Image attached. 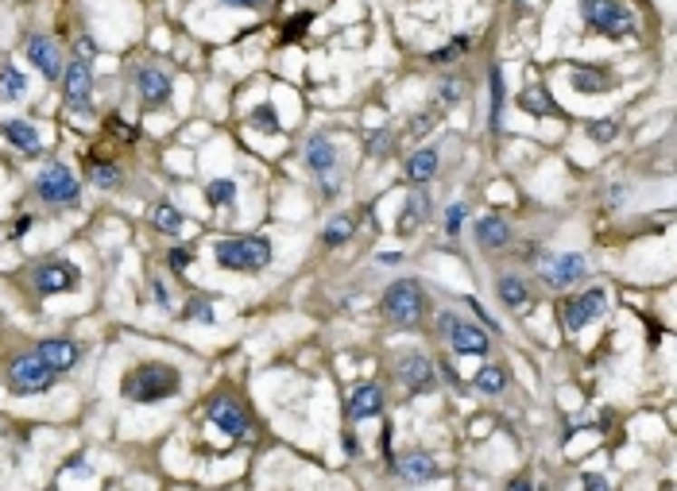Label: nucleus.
I'll return each mask as SVG.
<instances>
[{
	"mask_svg": "<svg viewBox=\"0 0 677 491\" xmlns=\"http://www.w3.org/2000/svg\"><path fill=\"white\" fill-rule=\"evenodd\" d=\"M353 228H356V225H353V217H344V213H341V217H334V221L325 225L322 244H325V248H341V244L353 236Z\"/></svg>",
	"mask_w": 677,
	"mask_h": 491,
	"instance_id": "30",
	"label": "nucleus"
},
{
	"mask_svg": "<svg viewBox=\"0 0 677 491\" xmlns=\"http://www.w3.org/2000/svg\"><path fill=\"white\" fill-rule=\"evenodd\" d=\"M399 383L407 387L411 395H426V391H434L438 387V368L430 364V360L422 352H407V356H399Z\"/></svg>",
	"mask_w": 677,
	"mask_h": 491,
	"instance_id": "12",
	"label": "nucleus"
},
{
	"mask_svg": "<svg viewBox=\"0 0 677 491\" xmlns=\"http://www.w3.org/2000/svg\"><path fill=\"white\" fill-rule=\"evenodd\" d=\"M182 317H186V322H213V306H209V302L206 298H194V302H186V310H182Z\"/></svg>",
	"mask_w": 677,
	"mask_h": 491,
	"instance_id": "37",
	"label": "nucleus"
},
{
	"mask_svg": "<svg viewBox=\"0 0 677 491\" xmlns=\"http://www.w3.org/2000/svg\"><path fill=\"white\" fill-rule=\"evenodd\" d=\"M499 298H503V306L523 310L527 302H530V286H527V279H518V275H503V279H499Z\"/></svg>",
	"mask_w": 677,
	"mask_h": 491,
	"instance_id": "26",
	"label": "nucleus"
},
{
	"mask_svg": "<svg viewBox=\"0 0 677 491\" xmlns=\"http://www.w3.org/2000/svg\"><path fill=\"white\" fill-rule=\"evenodd\" d=\"M27 59H32V66L47 82H59L63 78V54H59V47H54L47 35H32V39H27Z\"/></svg>",
	"mask_w": 677,
	"mask_h": 491,
	"instance_id": "15",
	"label": "nucleus"
},
{
	"mask_svg": "<svg viewBox=\"0 0 677 491\" xmlns=\"http://www.w3.org/2000/svg\"><path fill=\"white\" fill-rule=\"evenodd\" d=\"M438 329H441V337L453 344V352H460V356H484L488 349H492V341H488L484 329L465 322V317H457V313H441Z\"/></svg>",
	"mask_w": 677,
	"mask_h": 491,
	"instance_id": "6",
	"label": "nucleus"
},
{
	"mask_svg": "<svg viewBox=\"0 0 677 491\" xmlns=\"http://www.w3.org/2000/svg\"><path fill=\"white\" fill-rule=\"evenodd\" d=\"M93 54H97V43L82 35V39H78V59H85V63H90V59H93Z\"/></svg>",
	"mask_w": 677,
	"mask_h": 491,
	"instance_id": "42",
	"label": "nucleus"
},
{
	"mask_svg": "<svg viewBox=\"0 0 677 491\" xmlns=\"http://www.w3.org/2000/svg\"><path fill=\"white\" fill-rule=\"evenodd\" d=\"M581 16L588 27H596L608 39H624L635 32V12L619 0H581Z\"/></svg>",
	"mask_w": 677,
	"mask_h": 491,
	"instance_id": "4",
	"label": "nucleus"
},
{
	"mask_svg": "<svg viewBox=\"0 0 677 491\" xmlns=\"http://www.w3.org/2000/svg\"><path fill=\"white\" fill-rule=\"evenodd\" d=\"M24 97V74L16 66H0V101H20Z\"/></svg>",
	"mask_w": 677,
	"mask_h": 491,
	"instance_id": "31",
	"label": "nucleus"
},
{
	"mask_svg": "<svg viewBox=\"0 0 677 491\" xmlns=\"http://www.w3.org/2000/svg\"><path fill=\"white\" fill-rule=\"evenodd\" d=\"M209 422L218 426L221 433H228V438H237V441L252 433V418H248V410H244L237 399H228V395H221V399H213V402H209Z\"/></svg>",
	"mask_w": 677,
	"mask_h": 491,
	"instance_id": "13",
	"label": "nucleus"
},
{
	"mask_svg": "<svg viewBox=\"0 0 677 491\" xmlns=\"http://www.w3.org/2000/svg\"><path fill=\"white\" fill-rule=\"evenodd\" d=\"M619 136V120H608V117H604V120H593V124H588V140H596V143H612Z\"/></svg>",
	"mask_w": 677,
	"mask_h": 491,
	"instance_id": "35",
	"label": "nucleus"
},
{
	"mask_svg": "<svg viewBox=\"0 0 677 491\" xmlns=\"http://www.w3.org/2000/svg\"><path fill=\"white\" fill-rule=\"evenodd\" d=\"M63 101H66V109H74V112H90L93 109V70H90L85 59H74L66 66Z\"/></svg>",
	"mask_w": 677,
	"mask_h": 491,
	"instance_id": "9",
	"label": "nucleus"
},
{
	"mask_svg": "<svg viewBox=\"0 0 677 491\" xmlns=\"http://www.w3.org/2000/svg\"><path fill=\"white\" fill-rule=\"evenodd\" d=\"M136 90H140V97H143V105H148V109H163L170 101V78L163 74V70H155V66H143L136 74Z\"/></svg>",
	"mask_w": 677,
	"mask_h": 491,
	"instance_id": "16",
	"label": "nucleus"
},
{
	"mask_svg": "<svg viewBox=\"0 0 677 491\" xmlns=\"http://www.w3.org/2000/svg\"><path fill=\"white\" fill-rule=\"evenodd\" d=\"M213 255L228 271H264L271 264V244L264 236H233L213 244Z\"/></svg>",
	"mask_w": 677,
	"mask_h": 491,
	"instance_id": "3",
	"label": "nucleus"
},
{
	"mask_svg": "<svg viewBox=\"0 0 677 491\" xmlns=\"http://www.w3.org/2000/svg\"><path fill=\"white\" fill-rule=\"evenodd\" d=\"M503 387H508V371H503L499 364H484V368L477 371V391H484V395H499Z\"/></svg>",
	"mask_w": 677,
	"mask_h": 491,
	"instance_id": "29",
	"label": "nucleus"
},
{
	"mask_svg": "<svg viewBox=\"0 0 677 491\" xmlns=\"http://www.w3.org/2000/svg\"><path fill=\"white\" fill-rule=\"evenodd\" d=\"M5 383H8L12 395H43V391H47V387L54 383V371L43 364L39 352H24V356H16V360L8 364Z\"/></svg>",
	"mask_w": 677,
	"mask_h": 491,
	"instance_id": "5",
	"label": "nucleus"
},
{
	"mask_svg": "<svg viewBox=\"0 0 677 491\" xmlns=\"http://www.w3.org/2000/svg\"><path fill=\"white\" fill-rule=\"evenodd\" d=\"M90 178H93V186H101V190H112V186L121 182V170L109 167V163H97V159H90Z\"/></svg>",
	"mask_w": 677,
	"mask_h": 491,
	"instance_id": "34",
	"label": "nucleus"
},
{
	"mask_svg": "<svg viewBox=\"0 0 677 491\" xmlns=\"http://www.w3.org/2000/svg\"><path fill=\"white\" fill-rule=\"evenodd\" d=\"M518 105H523V112H535V117H554L557 112V101H550V93H546L542 85H527V90L518 93Z\"/></svg>",
	"mask_w": 677,
	"mask_h": 491,
	"instance_id": "25",
	"label": "nucleus"
},
{
	"mask_svg": "<svg viewBox=\"0 0 677 491\" xmlns=\"http://www.w3.org/2000/svg\"><path fill=\"white\" fill-rule=\"evenodd\" d=\"M39 360H43V364H47L54 375H63V371H70V368H74L78 364V344L74 341H59V337H51V341H39Z\"/></svg>",
	"mask_w": 677,
	"mask_h": 491,
	"instance_id": "17",
	"label": "nucleus"
},
{
	"mask_svg": "<svg viewBox=\"0 0 677 491\" xmlns=\"http://www.w3.org/2000/svg\"><path fill=\"white\" fill-rule=\"evenodd\" d=\"M221 5H228V8H259L264 0H221Z\"/></svg>",
	"mask_w": 677,
	"mask_h": 491,
	"instance_id": "45",
	"label": "nucleus"
},
{
	"mask_svg": "<svg viewBox=\"0 0 677 491\" xmlns=\"http://www.w3.org/2000/svg\"><path fill=\"white\" fill-rule=\"evenodd\" d=\"M248 124L256 128V132H264V136H276L279 132V117H276V109L271 105H259L248 112Z\"/></svg>",
	"mask_w": 677,
	"mask_h": 491,
	"instance_id": "33",
	"label": "nucleus"
},
{
	"mask_svg": "<svg viewBox=\"0 0 677 491\" xmlns=\"http://www.w3.org/2000/svg\"><path fill=\"white\" fill-rule=\"evenodd\" d=\"M438 167H441V155H438V148H419L411 159H407V182H414V186H426L430 178L438 175Z\"/></svg>",
	"mask_w": 677,
	"mask_h": 491,
	"instance_id": "20",
	"label": "nucleus"
},
{
	"mask_svg": "<svg viewBox=\"0 0 677 491\" xmlns=\"http://www.w3.org/2000/svg\"><path fill=\"white\" fill-rule=\"evenodd\" d=\"M182 387L179 368L170 364H140L124 375V399L132 402H163Z\"/></svg>",
	"mask_w": 677,
	"mask_h": 491,
	"instance_id": "1",
	"label": "nucleus"
},
{
	"mask_svg": "<svg viewBox=\"0 0 677 491\" xmlns=\"http://www.w3.org/2000/svg\"><path fill=\"white\" fill-rule=\"evenodd\" d=\"M395 472L402 476V480H411V484H422V480H434L438 465H434V457H430V453H407V457H399Z\"/></svg>",
	"mask_w": 677,
	"mask_h": 491,
	"instance_id": "21",
	"label": "nucleus"
},
{
	"mask_svg": "<svg viewBox=\"0 0 677 491\" xmlns=\"http://www.w3.org/2000/svg\"><path fill=\"white\" fill-rule=\"evenodd\" d=\"M0 132H5L8 143H16L24 155H39L43 151V140H39V132L27 120H5V124H0Z\"/></svg>",
	"mask_w": 677,
	"mask_h": 491,
	"instance_id": "23",
	"label": "nucleus"
},
{
	"mask_svg": "<svg viewBox=\"0 0 677 491\" xmlns=\"http://www.w3.org/2000/svg\"><path fill=\"white\" fill-rule=\"evenodd\" d=\"M32 283L39 294H66V291H78L82 283V271L66 259H51V264H39L32 271Z\"/></svg>",
	"mask_w": 677,
	"mask_h": 491,
	"instance_id": "10",
	"label": "nucleus"
},
{
	"mask_svg": "<svg viewBox=\"0 0 677 491\" xmlns=\"http://www.w3.org/2000/svg\"><path fill=\"white\" fill-rule=\"evenodd\" d=\"M190 264H194V248H175V252H170V267H175V271H186Z\"/></svg>",
	"mask_w": 677,
	"mask_h": 491,
	"instance_id": "41",
	"label": "nucleus"
},
{
	"mask_svg": "<svg viewBox=\"0 0 677 491\" xmlns=\"http://www.w3.org/2000/svg\"><path fill=\"white\" fill-rule=\"evenodd\" d=\"M35 194H39L43 201H47V206H78L82 186H78L74 175H70V167L51 163V167L35 178Z\"/></svg>",
	"mask_w": 677,
	"mask_h": 491,
	"instance_id": "7",
	"label": "nucleus"
},
{
	"mask_svg": "<svg viewBox=\"0 0 677 491\" xmlns=\"http://www.w3.org/2000/svg\"><path fill=\"white\" fill-rule=\"evenodd\" d=\"M460 93H465V85H460L457 78H445V82L438 85V97H441V105H457V101H460Z\"/></svg>",
	"mask_w": 677,
	"mask_h": 491,
	"instance_id": "38",
	"label": "nucleus"
},
{
	"mask_svg": "<svg viewBox=\"0 0 677 491\" xmlns=\"http://www.w3.org/2000/svg\"><path fill=\"white\" fill-rule=\"evenodd\" d=\"M604 306H608V294H604L600 286L577 294L573 302H566V329H569V333H581L588 322H596V317L604 313Z\"/></svg>",
	"mask_w": 677,
	"mask_h": 491,
	"instance_id": "14",
	"label": "nucleus"
},
{
	"mask_svg": "<svg viewBox=\"0 0 677 491\" xmlns=\"http://www.w3.org/2000/svg\"><path fill=\"white\" fill-rule=\"evenodd\" d=\"M585 487H600L604 491V487H608V480H604V476H588L585 472Z\"/></svg>",
	"mask_w": 677,
	"mask_h": 491,
	"instance_id": "46",
	"label": "nucleus"
},
{
	"mask_svg": "<svg viewBox=\"0 0 677 491\" xmlns=\"http://www.w3.org/2000/svg\"><path fill=\"white\" fill-rule=\"evenodd\" d=\"M460 51H469V39H465V35L453 39V47H445V51H438V54H430V63H453V54H460Z\"/></svg>",
	"mask_w": 677,
	"mask_h": 491,
	"instance_id": "39",
	"label": "nucleus"
},
{
	"mask_svg": "<svg viewBox=\"0 0 677 491\" xmlns=\"http://www.w3.org/2000/svg\"><path fill=\"white\" fill-rule=\"evenodd\" d=\"M569 82H573V90H577V93H604L612 85V78L604 74V70H585V66L573 70Z\"/></svg>",
	"mask_w": 677,
	"mask_h": 491,
	"instance_id": "27",
	"label": "nucleus"
},
{
	"mask_svg": "<svg viewBox=\"0 0 677 491\" xmlns=\"http://www.w3.org/2000/svg\"><path fill=\"white\" fill-rule=\"evenodd\" d=\"M430 124H438V109H426V112H419V117H414V124H411V136H422V132H430Z\"/></svg>",
	"mask_w": 677,
	"mask_h": 491,
	"instance_id": "40",
	"label": "nucleus"
},
{
	"mask_svg": "<svg viewBox=\"0 0 677 491\" xmlns=\"http://www.w3.org/2000/svg\"><path fill=\"white\" fill-rule=\"evenodd\" d=\"M182 221L186 217L170 206V201H160V206L151 209V225H155V233H167V236H175V233H182Z\"/></svg>",
	"mask_w": 677,
	"mask_h": 491,
	"instance_id": "28",
	"label": "nucleus"
},
{
	"mask_svg": "<svg viewBox=\"0 0 677 491\" xmlns=\"http://www.w3.org/2000/svg\"><path fill=\"white\" fill-rule=\"evenodd\" d=\"M538 275L546 286H554V291H566V286L581 283L588 275V259L581 252H557V255H546L538 264Z\"/></svg>",
	"mask_w": 677,
	"mask_h": 491,
	"instance_id": "8",
	"label": "nucleus"
},
{
	"mask_svg": "<svg viewBox=\"0 0 677 491\" xmlns=\"http://www.w3.org/2000/svg\"><path fill=\"white\" fill-rule=\"evenodd\" d=\"M206 201H209V206H233V201H237V182L233 178H213L206 186Z\"/></svg>",
	"mask_w": 677,
	"mask_h": 491,
	"instance_id": "32",
	"label": "nucleus"
},
{
	"mask_svg": "<svg viewBox=\"0 0 677 491\" xmlns=\"http://www.w3.org/2000/svg\"><path fill=\"white\" fill-rule=\"evenodd\" d=\"M306 167L325 182V194L334 197L337 194V182H334V170H337V148L334 140H329L325 132H314L306 140Z\"/></svg>",
	"mask_w": 677,
	"mask_h": 491,
	"instance_id": "11",
	"label": "nucleus"
},
{
	"mask_svg": "<svg viewBox=\"0 0 677 491\" xmlns=\"http://www.w3.org/2000/svg\"><path fill=\"white\" fill-rule=\"evenodd\" d=\"M426 209H430V197H426V190H414V194L407 197V206H402V213H399L395 233H399V236H411L414 228H419V225L426 221Z\"/></svg>",
	"mask_w": 677,
	"mask_h": 491,
	"instance_id": "22",
	"label": "nucleus"
},
{
	"mask_svg": "<svg viewBox=\"0 0 677 491\" xmlns=\"http://www.w3.org/2000/svg\"><path fill=\"white\" fill-rule=\"evenodd\" d=\"M151 294H155V302H160V306H163V310L170 306V298H167V286H163L160 279H155V283H151Z\"/></svg>",
	"mask_w": 677,
	"mask_h": 491,
	"instance_id": "43",
	"label": "nucleus"
},
{
	"mask_svg": "<svg viewBox=\"0 0 677 491\" xmlns=\"http://www.w3.org/2000/svg\"><path fill=\"white\" fill-rule=\"evenodd\" d=\"M380 310H383V317L392 325L414 329V325L422 322V313H426V294H422V286L414 283V279H399V283H392L383 291Z\"/></svg>",
	"mask_w": 677,
	"mask_h": 491,
	"instance_id": "2",
	"label": "nucleus"
},
{
	"mask_svg": "<svg viewBox=\"0 0 677 491\" xmlns=\"http://www.w3.org/2000/svg\"><path fill=\"white\" fill-rule=\"evenodd\" d=\"M465 217H469V206H465V201H453V206L445 209V233L457 236L460 225H465Z\"/></svg>",
	"mask_w": 677,
	"mask_h": 491,
	"instance_id": "36",
	"label": "nucleus"
},
{
	"mask_svg": "<svg viewBox=\"0 0 677 491\" xmlns=\"http://www.w3.org/2000/svg\"><path fill=\"white\" fill-rule=\"evenodd\" d=\"M488 93H492V101H488V128H492V132H499L503 128V70L499 66H492L488 70Z\"/></svg>",
	"mask_w": 677,
	"mask_h": 491,
	"instance_id": "24",
	"label": "nucleus"
},
{
	"mask_svg": "<svg viewBox=\"0 0 677 491\" xmlns=\"http://www.w3.org/2000/svg\"><path fill=\"white\" fill-rule=\"evenodd\" d=\"M477 244L484 252H499V248H508L511 244V225L503 221L499 213H488L477 221Z\"/></svg>",
	"mask_w": 677,
	"mask_h": 491,
	"instance_id": "18",
	"label": "nucleus"
},
{
	"mask_svg": "<svg viewBox=\"0 0 677 491\" xmlns=\"http://www.w3.org/2000/svg\"><path fill=\"white\" fill-rule=\"evenodd\" d=\"M383 148H387V132H376V140H368V151L383 155Z\"/></svg>",
	"mask_w": 677,
	"mask_h": 491,
	"instance_id": "44",
	"label": "nucleus"
},
{
	"mask_svg": "<svg viewBox=\"0 0 677 491\" xmlns=\"http://www.w3.org/2000/svg\"><path fill=\"white\" fill-rule=\"evenodd\" d=\"M380 410H383V391L376 383H360L349 399V418L353 422H368V418H376Z\"/></svg>",
	"mask_w": 677,
	"mask_h": 491,
	"instance_id": "19",
	"label": "nucleus"
}]
</instances>
